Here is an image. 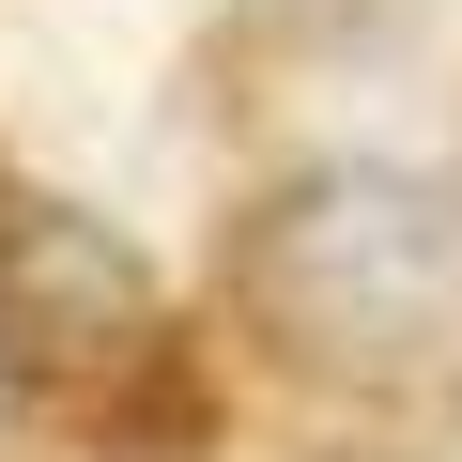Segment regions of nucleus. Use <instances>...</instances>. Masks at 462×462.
I'll return each mask as SVG.
<instances>
[{"label": "nucleus", "instance_id": "nucleus-1", "mask_svg": "<svg viewBox=\"0 0 462 462\" xmlns=\"http://www.w3.org/2000/svg\"><path fill=\"white\" fill-rule=\"evenodd\" d=\"M231 309L278 370L355 401H462V185L431 170H293L231 231Z\"/></svg>", "mask_w": 462, "mask_h": 462}, {"label": "nucleus", "instance_id": "nucleus-2", "mask_svg": "<svg viewBox=\"0 0 462 462\" xmlns=\"http://www.w3.org/2000/svg\"><path fill=\"white\" fill-rule=\"evenodd\" d=\"M154 370H170L154 263L108 216H78L47 185H0V385L47 401V416H124Z\"/></svg>", "mask_w": 462, "mask_h": 462}]
</instances>
